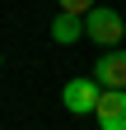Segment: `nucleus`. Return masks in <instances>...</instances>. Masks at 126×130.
Returning <instances> with one entry per match:
<instances>
[{
    "mask_svg": "<svg viewBox=\"0 0 126 130\" xmlns=\"http://www.w3.org/2000/svg\"><path fill=\"white\" fill-rule=\"evenodd\" d=\"M84 37L98 42L103 51H112V46H121V37H126V19L117 9H107V5H93L84 14Z\"/></svg>",
    "mask_w": 126,
    "mask_h": 130,
    "instance_id": "1",
    "label": "nucleus"
},
{
    "mask_svg": "<svg viewBox=\"0 0 126 130\" xmlns=\"http://www.w3.org/2000/svg\"><path fill=\"white\" fill-rule=\"evenodd\" d=\"M98 98H103V84L93 74H80V79H70V84L61 88V107H66L70 116H93V111H98Z\"/></svg>",
    "mask_w": 126,
    "mask_h": 130,
    "instance_id": "2",
    "label": "nucleus"
},
{
    "mask_svg": "<svg viewBox=\"0 0 126 130\" xmlns=\"http://www.w3.org/2000/svg\"><path fill=\"white\" fill-rule=\"evenodd\" d=\"M93 121H98V130H126V88H103Z\"/></svg>",
    "mask_w": 126,
    "mask_h": 130,
    "instance_id": "3",
    "label": "nucleus"
},
{
    "mask_svg": "<svg viewBox=\"0 0 126 130\" xmlns=\"http://www.w3.org/2000/svg\"><path fill=\"white\" fill-rule=\"evenodd\" d=\"M93 79L103 88H126V46H112L93 60Z\"/></svg>",
    "mask_w": 126,
    "mask_h": 130,
    "instance_id": "4",
    "label": "nucleus"
},
{
    "mask_svg": "<svg viewBox=\"0 0 126 130\" xmlns=\"http://www.w3.org/2000/svg\"><path fill=\"white\" fill-rule=\"evenodd\" d=\"M47 32H52V42H56V46H75V42L84 37V19H75V14H56Z\"/></svg>",
    "mask_w": 126,
    "mask_h": 130,
    "instance_id": "5",
    "label": "nucleus"
},
{
    "mask_svg": "<svg viewBox=\"0 0 126 130\" xmlns=\"http://www.w3.org/2000/svg\"><path fill=\"white\" fill-rule=\"evenodd\" d=\"M93 5H98V0H56V9H61V14H75V19H84Z\"/></svg>",
    "mask_w": 126,
    "mask_h": 130,
    "instance_id": "6",
    "label": "nucleus"
},
{
    "mask_svg": "<svg viewBox=\"0 0 126 130\" xmlns=\"http://www.w3.org/2000/svg\"><path fill=\"white\" fill-rule=\"evenodd\" d=\"M0 65H5V51H0Z\"/></svg>",
    "mask_w": 126,
    "mask_h": 130,
    "instance_id": "7",
    "label": "nucleus"
}]
</instances>
